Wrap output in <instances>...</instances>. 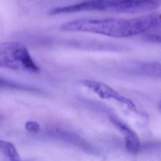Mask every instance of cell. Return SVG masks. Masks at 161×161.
<instances>
[{
  "label": "cell",
  "instance_id": "obj_7",
  "mask_svg": "<svg viewBox=\"0 0 161 161\" xmlns=\"http://www.w3.org/2000/svg\"><path fill=\"white\" fill-rule=\"evenodd\" d=\"M0 153L3 154L9 161H21L16 147L9 142L0 140Z\"/></svg>",
  "mask_w": 161,
  "mask_h": 161
},
{
  "label": "cell",
  "instance_id": "obj_5",
  "mask_svg": "<svg viewBox=\"0 0 161 161\" xmlns=\"http://www.w3.org/2000/svg\"><path fill=\"white\" fill-rule=\"evenodd\" d=\"M110 121L123 135L127 150L133 153H137L141 147L140 139L137 134L128 125L114 116H111Z\"/></svg>",
  "mask_w": 161,
  "mask_h": 161
},
{
  "label": "cell",
  "instance_id": "obj_2",
  "mask_svg": "<svg viewBox=\"0 0 161 161\" xmlns=\"http://www.w3.org/2000/svg\"><path fill=\"white\" fill-rule=\"evenodd\" d=\"M155 0H86L76 4L56 7L49 11L50 15L81 11H99L118 13H138L155 9Z\"/></svg>",
  "mask_w": 161,
  "mask_h": 161
},
{
  "label": "cell",
  "instance_id": "obj_9",
  "mask_svg": "<svg viewBox=\"0 0 161 161\" xmlns=\"http://www.w3.org/2000/svg\"><path fill=\"white\" fill-rule=\"evenodd\" d=\"M25 129L30 133H38L41 130V126L35 121H28L25 124Z\"/></svg>",
  "mask_w": 161,
  "mask_h": 161
},
{
  "label": "cell",
  "instance_id": "obj_4",
  "mask_svg": "<svg viewBox=\"0 0 161 161\" xmlns=\"http://www.w3.org/2000/svg\"><path fill=\"white\" fill-rule=\"evenodd\" d=\"M81 84L84 87L92 91L96 94L99 97L106 99H114L120 103H122L132 111H136V106L133 102L119 94L113 88L111 87L106 84L93 80L84 79L81 82Z\"/></svg>",
  "mask_w": 161,
  "mask_h": 161
},
{
  "label": "cell",
  "instance_id": "obj_6",
  "mask_svg": "<svg viewBox=\"0 0 161 161\" xmlns=\"http://www.w3.org/2000/svg\"><path fill=\"white\" fill-rule=\"evenodd\" d=\"M52 135L56 138L69 142V143L79 147L90 154L94 155H101V153H100L99 150H97L95 147L90 145L87 142H86V140L79 135H76L75 134H73L64 130H54L52 132Z\"/></svg>",
  "mask_w": 161,
  "mask_h": 161
},
{
  "label": "cell",
  "instance_id": "obj_8",
  "mask_svg": "<svg viewBox=\"0 0 161 161\" xmlns=\"http://www.w3.org/2000/svg\"><path fill=\"white\" fill-rule=\"evenodd\" d=\"M142 69L147 74L154 77H160V65L159 62H153L145 63L142 65Z\"/></svg>",
  "mask_w": 161,
  "mask_h": 161
},
{
  "label": "cell",
  "instance_id": "obj_1",
  "mask_svg": "<svg viewBox=\"0 0 161 161\" xmlns=\"http://www.w3.org/2000/svg\"><path fill=\"white\" fill-rule=\"evenodd\" d=\"M160 27V14L153 13L131 19H76L63 23L60 28L65 31L86 32L113 38H126Z\"/></svg>",
  "mask_w": 161,
  "mask_h": 161
},
{
  "label": "cell",
  "instance_id": "obj_3",
  "mask_svg": "<svg viewBox=\"0 0 161 161\" xmlns=\"http://www.w3.org/2000/svg\"><path fill=\"white\" fill-rule=\"evenodd\" d=\"M0 68L35 74L40 72L27 48L19 42L0 43Z\"/></svg>",
  "mask_w": 161,
  "mask_h": 161
}]
</instances>
